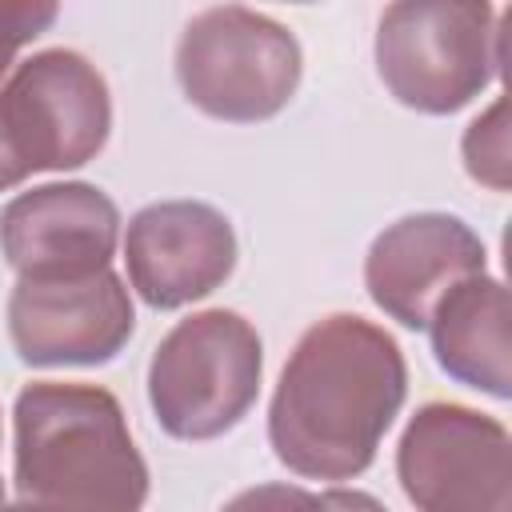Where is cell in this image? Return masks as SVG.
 Here are the masks:
<instances>
[{"label":"cell","mask_w":512,"mask_h":512,"mask_svg":"<svg viewBox=\"0 0 512 512\" xmlns=\"http://www.w3.org/2000/svg\"><path fill=\"white\" fill-rule=\"evenodd\" d=\"M120 208L84 180L40 184L0 212V252L16 280H76L112 268Z\"/></svg>","instance_id":"9"},{"label":"cell","mask_w":512,"mask_h":512,"mask_svg":"<svg viewBox=\"0 0 512 512\" xmlns=\"http://www.w3.org/2000/svg\"><path fill=\"white\" fill-rule=\"evenodd\" d=\"M220 512H388L360 488H300V484H256L236 492Z\"/></svg>","instance_id":"13"},{"label":"cell","mask_w":512,"mask_h":512,"mask_svg":"<svg viewBox=\"0 0 512 512\" xmlns=\"http://www.w3.org/2000/svg\"><path fill=\"white\" fill-rule=\"evenodd\" d=\"M436 364L496 400L512 396V336H508V288L480 272L456 280L424 324Z\"/></svg>","instance_id":"12"},{"label":"cell","mask_w":512,"mask_h":512,"mask_svg":"<svg viewBox=\"0 0 512 512\" xmlns=\"http://www.w3.org/2000/svg\"><path fill=\"white\" fill-rule=\"evenodd\" d=\"M500 12L492 4L400 0L376 24V72L396 104L424 116H452L472 104L504 60Z\"/></svg>","instance_id":"4"},{"label":"cell","mask_w":512,"mask_h":512,"mask_svg":"<svg viewBox=\"0 0 512 512\" xmlns=\"http://www.w3.org/2000/svg\"><path fill=\"white\" fill-rule=\"evenodd\" d=\"M136 308L124 280L104 268L76 280H16L8 336L32 368H96L132 340Z\"/></svg>","instance_id":"8"},{"label":"cell","mask_w":512,"mask_h":512,"mask_svg":"<svg viewBox=\"0 0 512 512\" xmlns=\"http://www.w3.org/2000/svg\"><path fill=\"white\" fill-rule=\"evenodd\" d=\"M0 512H44V508H36L28 500H16V504H0Z\"/></svg>","instance_id":"16"},{"label":"cell","mask_w":512,"mask_h":512,"mask_svg":"<svg viewBox=\"0 0 512 512\" xmlns=\"http://www.w3.org/2000/svg\"><path fill=\"white\" fill-rule=\"evenodd\" d=\"M60 16L56 4H0V84L16 68V52L52 28Z\"/></svg>","instance_id":"15"},{"label":"cell","mask_w":512,"mask_h":512,"mask_svg":"<svg viewBox=\"0 0 512 512\" xmlns=\"http://www.w3.org/2000/svg\"><path fill=\"white\" fill-rule=\"evenodd\" d=\"M304 72L288 24L244 4L196 12L176 44V80L192 108L228 124H260L288 108Z\"/></svg>","instance_id":"6"},{"label":"cell","mask_w":512,"mask_h":512,"mask_svg":"<svg viewBox=\"0 0 512 512\" xmlns=\"http://www.w3.org/2000/svg\"><path fill=\"white\" fill-rule=\"evenodd\" d=\"M12 484L44 512H144L148 464L108 388L32 380L12 408Z\"/></svg>","instance_id":"2"},{"label":"cell","mask_w":512,"mask_h":512,"mask_svg":"<svg viewBox=\"0 0 512 512\" xmlns=\"http://www.w3.org/2000/svg\"><path fill=\"white\" fill-rule=\"evenodd\" d=\"M124 268L148 308H184L232 276L236 232L228 216L204 200H160L128 220Z\"/></svg>","instance_id":"10"},{"label":"cell","mask_w":512,"mask_h":512,"mask_svg":"<svg viewBox=\"0 0 512 512\" xmlns=\"http://www.w3.org/2000/svg\"><path fill=\"white\" fill-rule=\"evenodd\" d=\"M508 428L456 400H428L396 444V480L416 512H512Z\"/></svg>","instance_id":"7"},{"label":"cell","mask_w":512,"mask_h":512,"mask_svg":"<svg viewBox=\"0 0 512 512\" xmlns=\"http://www.w3.org/2000/svg\"><path fill=\"white\" fill-rule=\"evenodd\" d=\"M480 272H488L484 240L448 212H416L388 224L364 256L372 304L412 332L428 324L436 300L456 280Z\"/></svg>","instance_id":"11"},{"label":"cell","mask_w":512,"mask_h":512,"mask_svg":"<svg viewBox=\"0 0 512 512\" xmlns=\"http://www.w3.org/2000/svg\"><path fill=\"white\" fill-rule=\"evenodd\" d=\"M260 332L232 308H204L168 328L148 360V404L176 440H216L256 404Z\"/></svg>","instance_id":"5"},{"label":"cell","mask_w":512,"mask_h":512,"mask_svg":"<svg viewBox=\"0 0 512 512\" xmlns=\"http://www.w3.org/2000/svg\"><path fill=\"white\" fill-rule=\"evenodd\" d=\"M408 396L400 344L356 312L304 328L268 404L276 460L308 480H356Z\"/></svg>","instance_id":"1"},{"label":"cell","mask_w":512,"mask_h":512,"mask_svg":"<svg viewBox=\"0 0 512 512\" xmlns=\"http://www.w3.org/2000/svg\"><path fill=\"white\" fill-rule=\"evenodd\" d=\"M0 504H4V480H0Z\"/></svg>","instance_id":"17"},{"label":"cell","mask_w":512,"mask_h":512,"mask_svg":"<svg viewBox=\"0 0 512 512\" xmlns=\"http://www.w3.org/2000/svg\"><path fill=\"white\" fill-rule=\"evenodd\" d=\"M464 168L472 180L504 192L508 188V128L504 100H496L484 116H476L464 132Z\"/></svg>","instance_id":"14"},{"label":"cell","mask_w":512,"mask_h":512,"mask_svg":"<svg viewBox=\"0 0 512 512\" xmlns=\"http://www.w3.org/2000/svg\"><path fill=\"white\" fill-rule=\"evenodd\" d=\"M112 132L104 72L72 52L44 48L0 84V192L36 172H72L100 156Z\"/></svg>","instance_id":"3"}]
</instances>
